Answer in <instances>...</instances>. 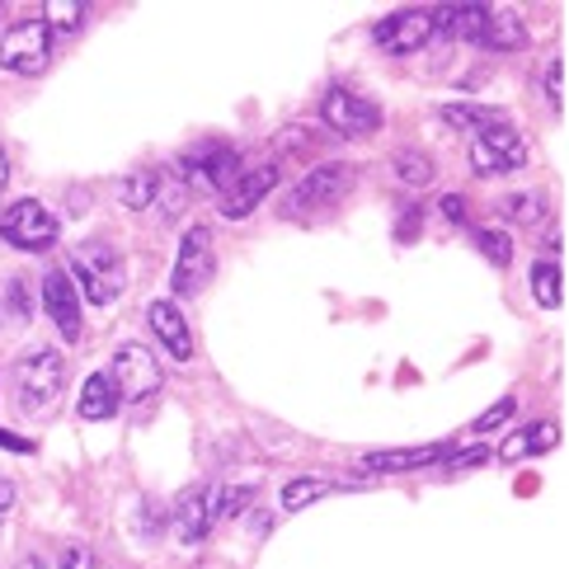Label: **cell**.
Wrapping results in <instances>:
<instances>
[{
    "label": "cell",
    "instance_id": "obj_1",
    "mask_svg": "<svg viewBox=\"0 0 569 569\" xmlns=\"http://www.w3.org/2000/svg\"><path fill=\"white\" fill-rule=\"evenodd\" d=\"M62 386H67V362L57 349H33L24 362L14 368V396H19V410L33 415V419H48L62 400Z\"/></svg>",
    "mask_w": 569,
    "mask_h": 569
},
{
    "label": "cell",
    "instance_id": "obj_2",
    "mask_svg": "<svg viewBox=\"0 0 569 569\" xmlns=\"http://www.w3.org/2000/svg\"><path fill=\"white\" fill-rule=\"evenodd\" d=\"M353 179H358V170L353 166H320V170H311L301 184L292 189V193H282V217H316V212H330V208H339L343 198H349V189H353Z\"/></svg>",
    "mask_w": 569,
    "mask_h": 569
},
{
    "label": "cell",
    "instance_id": "obj_3",
    "mask_svg": "<svg viewBox=\"0 0 569 569\" xmlns=\"http://www.w3.org/2000/svg\"><path fill=\"white\" fill-rule=\"evenodd\" d=\"M71 273H76V282L86 288V297L94 301V307H109V301H118L128 288L123 259H118L109 246H80L71 254Z\"/></svg>",
    "mask_w": 569,
    "mask_h": 569
},
{
    "label": "cell",
    "instance_id": "obj_4",
    "mask_svg": "<svg viewBox=\"0 0 569 569\" xmlns=\"http://www.w3.org/2000/svg\"><path fill=\"white\" fill-rule=\"evenodd\" d=\"M52 57V33L43 19H19L0 38V71L10 76H38Z\"/></svg>",
    "mask_w": 569,
    "mask_h": 569
},
{
    "label": "cell",
    "instance_id": "obj_5",
    "mask_svg": "<svg viewBox=\"0 0 569 569\" xmlns=\"http://www.w3.org/2000/svg\"><path fill=\"white\" fill-rule=\"evenodd\" d=\"M0 240L14 246V250L38 254V250H48L57 240V217L38 198H19V202H10V208L0 212Z\"/></svg>",
    "mask_w": 569,
    "mask_h": 569
},
{
    "label": "cell",
    "instance_id": "obj_6",
    "mask_svg": "<svg viewBox=\"0 0 569 569\" xmlns=\"http://www.w3.org/2000/svg\"><path fill=\"white\" fill-rule=\"evenodd\" d=\"M113 396L118 400H151L160 391V381H166V368L151 358V349H137V343H123V349L113 353Z\"/></svg>",
    "mask_w": 569,
    "mask_h": 569
},
{
    "label": "cell",
    "instance_id": "obj_7",
    "mask_svg": "<svg viewBox=\"0 0 569 569\" xmlns=\"http://www.w3.org/2000/svg\"><path fill=\"white\" fill-rule=\"evenodd\" d=\"M217 254H212V227H189L184 240H179V259H174V278L170 288L174 297H198L212 282Z\"/></svg>",
    "mask_w": 569,
    "mask_h": 569
},
{
    "label": "cell",
    "instance_id": "obj_8",
    "mask_svg": "<svg viewBox=\"0 0 569 569\" xmlns=\"http://www.w3.org/2000/svg\"><path fill=\"white\" fill-rule=\"evenodd\" d=\"M179 170H184V184H198V189H212V193H227L240 174V156L221 141H198L193 151L179 156Z\"/></svg>",
    "mask_w": 569,
    "mask_h": 569
},
{
    "label": "cell",
    "instance_id": "obj_9",
    "mask_svg": "<svg viewBox=\"0 0 569 569\" xmlns=\"http://www.w3.org/2000/svg\"><path fill=\"white\" fill-rule=\"evenodd\" d=\"M320 118L325 128H335L339 137H368L381 128V109L372 104V99H362L353 90H330L320 99Z\"/></svg>",
    "mask_w": 569,
    "mask_h": 569
},
{
    "label": "cell",
    "instance_id": "obj_10",
    "mask_svg": "<svg viewBox=\"0 0 569 569\" xmlns=\"http://www.w3.org/2000/svg\"><path fill=\"white\" fill-rule=\"evenodd\" d=\"M471 166L476 174H508V170H522L527 166V141L513 128H490L471 141Z\"/></svg>",
    "mask_w": 569,
    "mask_h": 569
},
{
    "label": "cell",
    "instance_id": "obj_11",
    "mask_svg": "<svg viewBox=\"0 0 569 569\" xmlns=\"http://www.w3.org/2000/svg\"><path fill=\"white\" fill-rule=\"evenodd\" d=\"M372 38H377V48H381V52H396V57L419 52V48L433 38V14H429V10H400V14H386L381 24L372 29Z\"/></svg>",
    "mask_w": 569,
    "mask_h": 569
},
{
    "label": "cell",
    "instance_id": "obj_12",
    "mask_svg": "<svg viewBox=\"0 0 569 569\" xmlns=\"http://www.w3.org/2000/svg\"><path fill=\"white\" fill-rule=\"evenodd\" d=\"M273 184H278V166H259V170L236 174V184L221 193V217H227V221H246L259 202L273 193Z\"/></svg>",
    "mask_w": 569,
    "mask_h": 569
},
{
    "label": "cell",
    "instance_id": "obj_13",
    "mask_svg": "<svg viewBox=\"0 0 569 569\" xmlns=\"http://www.w3.org/2000/svg\"><path fill=\"white\" fill-rule=\"evenodd\" d=\"M43 311L52 316L57 335L62 339H80V330H86V320H80V292L71 273H48L43 278Z\"/></svg>",
    "mask_w": 569,
    "mask_h": 569
},
{
    "label": "cell",
    "instance_id": "obj_14",
    "mask_svg": "<svg viewBox=\"0 0 569 569\" xmlns=\"http://www.w3.org/2000/svg\"><path fill=\"white\" fill-rule=\"evenodd\" d=\"M147 320H151V330H156V339L170 349V358H193V335H189V320L179 316V307L174 301H151L147 307Z\"/></svg>",
    "mask_w": 569,
    "mask_h": 569
},
{
    "label": "cell",
    "instance_id": "obj_15",
    "mask_svg": "<svg viewBox=\"0 0 569 569\" xmlns=\"http://www.w3.org/2000/svg\"><path fill=\"white\" fill-rule=\"evenodd\" d=\"M174 537L184 546H198L202 537L212 532V503H208V490H189L174 499Z\"/></svg>",
    "mask_w": 569,
    "mask_h": 569
},
{
    "label": "cell",
    "instance_id": "obj_16",
    "mask_svg": "<svg viewBox=\"0 0 569 569\" xmlns=\"http://www.w3.org/2000/svg\"><path fill=\"white\" fill-rule=\"evenodd\" d=\"M447 452H452L447 442H433V447H391V452H368V457H362V471H377V476H386V471H419V466L442 461Z\"/></svg>",
    "mask_w": 569,
    "mask_h": 569
},
{
    "label": "cell",
    "instance_id": "obj_17",
    "mask_svg": "<svg viewBox=\"0 0 569 569\" xmlns=\"http://www.w3.org/2000/svg\"><path fill=\"white\" fill-rule=\"evenodd\" d=\"M76 410H80V419H90V423H104V419H113V410H118L113 381H109L104 372L86 377V386H80V400H76Z\"/></svg>",
    "mask_w": 569,
    "mask_h": 569
},
{
    "label": "cell",
    "instance_id": "obj_18",
    "mask_svg": "<svg viewBox=\"0 0 569 569\" xmlns=\"http://www.w3.org/2000/svg\"><path fill=\"white\" fill-rule=\"evenodd\" d=\"M476 43L490 48V52H522L527 48V24L518 14H490V24L480 29Z\"/></svg>",
    "mask_w": 569,
    "mask_h": 569
},
{
    "label": "cell",
    "instance_id": "obj_19",
    "mask_svg": "<svg viewBox=\"0 0 569 569\" xmlns=\"http://www.w3.org/2000/svg\"><path fill=\"white\" fill-rule=\"evenodd\" d=\"M485 24H490V10L485 6H447L433 14V33L442 29L447 38H480Z\"/></svg>",
    "mask_w": 569,
    "mask_h": 569
},
{
    "label": "cell",
    "instance_id": "obj_20",
    "mask_svg": "<svg viewBox=\"0 0 569 569\" xmlns=\"http://www.w3.org/2000/svg\"><path fill=\"white\" fill-rule=\"evenodd\" d=\"M556 438H560V429H556V423H532V429L513 433V442L503 447V461H518V457H537V452H551V447H556Z\"/></svg>",
    "mask_w": 569,
    "mask_h": 569
},
{
    "label": "cell",
    "instance_id": "obj_21",
    "mask_svg": "<svg viewBox=\"0 0 569 569\" xmlns=\"http://www.w3.org/2000/svg\"><path fill=\"white\" fill-rule=\"evenodd\" d=\"M160 184H166V174H160V170H137V174L123 179L118 198H123V208L141 212V208H151V202L160 198Z\"/></svg>",
    "mask_w": 569,
    "mask_h": 569
},
{
    "label": "cell",
    "instance_id": "obj_22",
    "mask_svg": "<svg viewBox=\"0 0 569 569\" xmlns=\"http://www.w3.org/2000/svg\"><path fill=\"white\" fill-rule=\"evenodd\" d=\"M442 123H452L461 132H490L503 118H499V109H485V104H442Z\"/></svg>",
    "mask_w": 569,
    "mask_h": 569
},
{
    "label": "cell",
    "instance_id": "obj_23",
    "mask_svg": "<svg viewBox=\"0 0 569 569\" xmlns=\"http://www.w3.org/2000/svg\"><path fill=\"white\" fill-rule=\"evenodd\" d=\"M391 166H396V174H400V184H415V189L433 184V174H438L433 156H423V151H396Z\"/></svg>",
    "mask_w": 569,
    "mask_h": 569
},
{
    "label": "cell",
    "instance_id": "obj_24",
    "mask_svg": "<svg viewBox=\"0 0 569 569\" xmlns=\"http://www.w3.org/2000/svg\"><path fill=\"white\" fill-rule=\"evenodd\" d=\"M532 297L541 301L546 311H556L560 307V269H556V259H537L532 263Z\"/></svg>",
    "mask_w": 569,
    "mask_h": 569
},
{
    "label": "cell",
    "instance_id": "obj_25",
    "mask_svg": "<svg viewBox=\"0 0 569 569\" xmlns=\"http://www.w3.org/2000/svg\"><path fill=\"white\" fill-rule=\"evenodd\" d=\"M43 24H48V33L57 29V33H76L80 24H86V6L80 0H48L43 6Z\"/></svg>",
    "mask_w": 569,
    "mask_h": 569
},
{
    "label": "cell",
    "instance_id": "obj_26",
    "mask_svg": "<svg viewBox=\"0 0 569 569\" xmlns=\"http://www.w3.org/2000/svg\"><path fill=\"white\" fill-rule=\"evenodd\" d=\"M250 499H254L250 485H221L217 495H208V503H212V522H217V518H236V513H246Z\"/></svg>",
    "mask_w": 569,
    "mask_h": 569
},
{
    "label": "cell",
    "instance_id": "obj_27",
    "mask_svg": "<svg viewBox=\"0 0 569 569\" xmlns=\"http://www.w3.org/2000/svg\"><path fill=\"white\" fill-rule=\"evenodd\" d=\"M325 495H335V480H292L288 490H282V508H307V503H316V499H325Z\"/></svg>",
    "mask_w": 569,
    "mask_h": 569
},
{
    "label": "cell",
    "instance_id": "obj_28",
    "mask_svg": "<svg viewBox=\"0 0 569 569\" xmlns=\"http://www.w3.org/2000/svg\"><path fill=\"white\" fill-rule=\"evenodd\" d=\"M508 217L537 227V221L546 217V193H513V198H508Z\"/></svg>",
    "mask_w": 569,
    "mask_h": 569
},
{
    "label": "cell",
    "instance_id": "obj_29",
    "mask_svg": "<svg viewBox=\"0 0 569 569\" xmlns=\"http://www.w3.org/2000/svg\"><path fill=\"white\" fill-rule=\"evenodd\" d=\"M480 254L495 263V269H508L513 263V240H508V231H480Z\"/></svg>",
    "mask_w": 569,
    "mask_h": 569
},
{
    "label": "cell",
    "instance_id": "obj_30",
    "mask_svg": "<svg viewBox=\"0 0 569 569\" xmlns=\"http://www.w3.org/2000/svg\"><path fill=\"white\" fill-rule=\"evenodd\" d=\"M546 99H551V109H565V62L546 67Z\"/></svg>",
    "mask_w": 569,
    "mask_h": 569
},
{
    "label": "cell",
    "instance_id": "obj_31",
    "mask_svg": "<svg viewBox=\"0 0 569 569\" xmlns=\"http://www.w3.org/2000/svg\"><path fill=\"white\" fill-rule=\"evenodd\" d=\"M508 415H513V400H499L495 410H485V415L471 423V433H490V429H499V423H503Z\"/></svg>",
    "mask_w": 569,
    "mask_h": 569
},
{
    "label": "cell",
    "instance_id": "obj_32",
    "mask_svg": "<svg viewBox=\"0 0 569 569\" xmlns=\"http://www.w3.org/2000/svg\"><path fill=\"white\" fill-rule=\"evenodd\" d=\"M62 569H94V551L90 546H71V551L62 556Z\"/></svg>",
    "mask_w": 569,
    "mask_h": 569
},
{
    "label": "cell",
    "instance_id": "obj_33",
    "mask_svg": "<svg viewBox=\"0 0 569 569\" xmlns=\"http://www.w3.org/2000/svg\"><path fill=\"white\" fill-rule=\"evenodd\" d=\"M438 212H442L447 221H466V198H461V193H447V198L438 202Z\"/></svg>",
    "mask_w": 569,
    "mask_h": 569
},
{
    "label": "cell",
    "instance_id": "obj_34",
    "mask_svg": "<svg viewBox=\"0 0 569 569\" xmlns=\"http://www.w3.org/2000/svg\"><path fill=\"white\" fill-rule=\"evenodd\" d=\"M0 447H6V452H19V457H33V442L10 433V429H0Z\"/></svg>",
    "mask_w": 569,
    "mask_h": 569
},
{
    "label": "cell",
    "instance_id": "obj_35",
    "mask_svg": "<svg viewBox=\"0 0 569 569\" xmlns=\"http://www.w3.org/2000/svg\"><path fill=\"white\" fill-rule=\"evenodd\" d=\"M419 212H423V208H410V217H405V221H400V240H410V231L419 236V221H423Z\"/></svg>",
    "mask_w": 569,
    "mask_h": 569
},
{
    "label": "cell",
    "instance_id": "obj_36",
    "mask_svg": "<svg viewBox=\"0 0 569 569\" xmlns=\"http://www.w3.org/2000/svg\"><path fill=\"white\" fill-rule=\"evenodd\" d=\"M10 508H14V485H10V480H0V518H6Z\"/></svg>",
    "mask_w": 569,
    "mask_h": 569
},
{
    "label": "cell",
    "instance_id": "obj_37",
    "mask_svg": "<svg viewBox=\"0 0 569 569\" xmlns=\"http://www.w3.org/2000/svg\"><path fill=\"white\" fill-rule=\"evenodd\" d=\"M6 184H10V160H6V151H0V193H6Z\"/></svg>",
    "mask_w": 569,
    "mask_h": 569
}]
</instances>
